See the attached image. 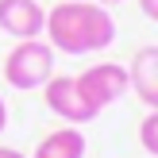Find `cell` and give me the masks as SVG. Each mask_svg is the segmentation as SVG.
I'll return each mask as SVG.
<instances>
[{
    "label": "cell",
    "instance_id": "obj_4",
    "mask_svg": "<svg viewBox=\"0 0 158 158\" xmlns=\"http://www.w3.org/2000/svg\"><path fill=\"white\" fill-rule=\"evenodd\" d=\"M46 89V108H50L54 116H62L66 123H73V127H81V123H93L97 120V108L85 100V93L77 89V77H66V73H54L50 81L43 85Z\"/></svg>",
    "mask_w": 158,
    "mask_h": 158
},
{
    "label": "cell",
    "instance_id": "obj_7",
    "mask_svg": "<svg viewBox=\"0 0 158 158\" xmlns=\"http://www.w3.org/2000/svg\"><path fill=\"white\" fill-rule=\"evenodd\" d=\"M85 135H81V127H58V131H50V135H43L39 139V147H35V154L31 158H85Z\"/></svg>",
    "mask_w": 158,
    "mask_h": 158
},
{
    "label": "cell",
    "instance_id": "obj_12",
    "mask_svg": "<svg viewBox=\"0 0 158 158\" xmlns=\"http://www.w3.org/2000/svg\"><path fill=\"white\" fill-rule=\"evenodd\" d=\"M100 4H104V8H112V4H123V0H100Z\"/></svg>",
    "mask_w": 158,
    "mask_h": 158
},
{
    "label": "cell",
    "instance_id": "obj_10",
    "mask_svg": "<svg viewBox=\"0 0 158 158\" xmlns=\"http://www.w3.org/2000/svg\"><path fill=\"white\" fill-rule=\"evenodd\" d=\"M4 127H8V104H4V97H0V135H4Z\"/></svg>",
    "mask_w": 158,
    "mask_h": 158
},
{
    "label": "cell",
    "instance_id": "obj_3",
    "mask_svg": "<svg viewBox=\"0 0 158 158\" xmlns=\"http://www.w3.org/2000/svg\"><path fill=\"white\" fill-rule=\"evenodd\" d=\"M77 89L85 93V100L97 112H104L108 104H116V100H123L131 93L127 66H120V62H93L85 73H77Z\"/></svg>",
    "mask_w": 158,
    "mask_h": 158
},
{
    "label": "cell",
    "instance_id": "obj_2",
    "mask_svg": "<svg viewBox=\"0 0 158 158\" xmlns=\"http://www.w3.org/2000/svg\"><path fill=\"white\" fill-rule=\"evenodd\" d=\"M54 77V46L43 39H19L4 58V81L15 93L43 89Z\"/></svg>",
    "mask_w": 158,
    "mask_h": 158
},
{
    "label": "cell",
    "instance_id": "obj_5",
    "mask_svg": "<svg viewBox=\"0 0 158 158\" xmlns=\"http://www.w3.org/2000/svg\"><path fill=\"white\" fill-rule=\"evenodd\" d=\"M0 31L12 39H39L46 31V8L39 0H0Z\"/></svg>",
    "mask_w": 158,
    "mask_h": 158
},
{
    "label": "cell",
    "instance_id": "obj_8",
    "mask_svg": "<svg viewBox=\"0 0 158 158\" xmlns=\"http://www.w3.org/2000/svg\"><path fill=\"white\" fill-rule=\"evenodd\" d=\"M139 147L151 158H158V108H151L143 116V123H139Z\"/></svg>",
    "mask_w": 158,
    "mask_h": 158
},
{
    "label": "cell",
    "instance_id": "obj_6",
    "mask_svg": "<svg viewBox=\"0 0 158 158\" xmlns=\"http://www.w3.org/2000/svg\"><path fill=\"white\" fill-rule=\"evenodd\" d=\"M127 77H131V93L147 108H158V46H139L127 66Z\"/></svg>",
    "mask_w": 158,
    "mask_h": 158
},
{
    "label": "cell",
    "instance_id": "obj_1",
    "mask_svg": "<svg viewBox=\"0 0 158 158\" xmlns=\"http://www.w3.org/2000/svg\"><path fill=\"white\" fill-rule=\"evenodd\" d=\"M46 43L62 54H97L116 43V19L100 0H62L46 12Z\"/></svg>",
    "mask_w": 158,
    "mask_h": 158
},
{
    "label": "cell",
    "instance_id": "obj_9",
    "mask_svg": "<svg viewBox=\"0 0 158 158\" xmlns=\"http://www.w3.org/2000/svg\"><path fill=\"white\" fill-rule=\"evenodd\" d=\"M139 8H143V15L151 23H158V0H139Z\"/></svg>",
    "mask_w": 158,
    "mask_h": 158
},
{
    "label": "cell",
    "instance_id": "obj_11",
    "mask_svg": "<svg viewBox=\"0 0 158 158\" xmlns=\"http://www.w3.org/2000/svg\"><path fill=\"white\" fill-rule=\"evenodd\" d=\"M0 158H27V154H19V151H12V147H0Z\"/></svg>",
    "mask_w": 158,
    "mask_h": 158
}]
</instances>
